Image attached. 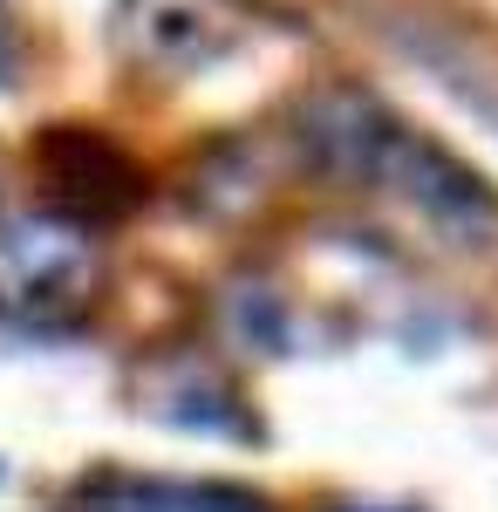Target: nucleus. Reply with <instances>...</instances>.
I'll return each instance as SVG.
<instances>
[{
    "mask_svg": "<svg viewBox=\"0 0 498 512\" xmlns=\"http://www.w3.org/2000/svg\"><path fill=\"white\" fill-rule=\"evenodd\" d=\"M362 185L396 198L403 212H417L423 226L444 233V239H478V233L498 226V198L478 185V171L464 158H451L444 144L417 137L410 123H389L383 151H376V164H369Z\"/></svg>",
    "mask_w": 498,
    "mask_h": 512,
    "instance_id": "2",
    "label": "nucleus"
},
{
    "mask_svg": "<svg viewBox=\"0 0 498 512\" xmlns=\"http://www.w3.org/2000/svg\"><path fill=\"white\" fill-rule=\"evenodd\" d=\"M28 55H35V48H28V28H21V21L7 14V0H0V89H14V82L28 76Z\"/></svg>",
    "mask_w": 498,
    "mask_h": 512,
    "instance_id": "5",
    "label": "nucleus"
},
{
    "mask_svg": "<svg viewBox=\"0 0 498 512\" xmlns=\"http://www.w3.org/2000/svg\"><path fill=\"white\" fill-rule=\"evenodd\" d=\"M103 280H110V260L89 219L55 205L0 212V321L7 328L69 335L96 315Z\"/></svg>",
    "mask_w": 498,
    "mask_h": 512,
    "instance_id": "1",
    "label": "nucleus"
},
{
    "mask_svg": "<svg viewBox=\"0 0 498 512\" xmlns=\"http://www.w3.org/2000/svg\"><path fill=\"white\" fill-rule=\"evenodd\" d=\"M239 35H246L239 0H116L110 14V41L123 55V69L157 82H178L226 62Z\"/></svg>",
    "mask_w": 498,
    "mask_h": 512,
    "instance_id": "3",
    "label": "nucleus"
},
{
    "mask_svg": "<svg viewBox=\"0 0 498 512\" xmlns=\"http://www.w3.org/2000/svg\"><path fill=\"white\" fill-rule=\"evenodd\" d=\"M82 512H273L232 485H185V478H89Z\"/></svg>",
    "mask_w": 498,
    "mask_h": 512,
    "instance_id": "4",
    "label": "nucleus"
}]
</instances>
